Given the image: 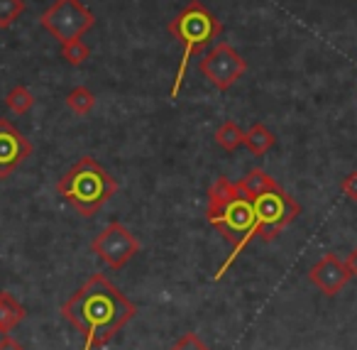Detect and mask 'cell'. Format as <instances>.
Returning <instances> with one entry per match:
<instances>
[{"instance_id":"obj_1","label":"cell","mask_w":357,"mask_h":350,"mask_svg":"<svg viewBox=\"0 0 357 350\" xmlns=\"http://www.w3.org/2000/svg\"><path fill=\"white\" fill-rule=\"evenodd\" d=\"M61 316L84 335V350H96L108 345L137 316V306L108 277L96 272L61 304Z\"/></svg>"},{"instance_id":"obj_2","label":"cell","mask_w":357,"mask_h":350,"mask_svg":"<svg viewBox=\"0 0 357 350\" xmlns=\"http://www.w3.org/2000/svg\"><path fill=\"white\" fill-rule=\"evenodd\" d=\"M208 223L230 242V252L218 267L213 279L220 282L233 262L245 252V247L257 238V216H255L252 198L240 189L238 182L228 177H218L208 189V206H206Z\"/></svg>"},{"instance_id":"obj_3","label":"cell","mask_w":357,"mask_h":350,"mask_svg":"<svg viewBox=\"0 0 357 350\" xmlns=\"http://www.w3.org/2000/svg\"><path fill=\"white\" fill-rule=\"evenodd\" d=\"M56 191L84 218H93L110 198L118 194V182L93 157H81L64 177L56 182Z\"/></svg>"},{"instance_id":"obj_4","label":"cell","mask_w":357,"mask_h":350,"mask_svg":"<svg viewBox=\"0 0 357 350\" xmlns=\"http://www.w3.org/2000/svg\"><path fill=\"white\" fill-rule=\"evenodd\" d=\"M167 30L178 45L184 47V54H181V61H178L172 91H169V99L174 101L181 94V86H184V81H186V69H189L191 57L201 54L211 42L218 40L220 32H223V22H220L201 0H191L189 6L178 13L174 20H169Z\"/></svg>"},{"instance_id":"obj_5","label":"cell","mask_w":357,"mask_h":350,"mask_svg":"<svg viewBox=\"0 0 357 350\" xmlns=\"http://www.w3.org/2000/svg\"><path fill=\"white\" fill-rule=\"evenodd\" d=\"M250 198H252L255 216H257V238H262L264 242H272L301 213L296 198L289 196L282 187H274Z\"/></svg>"},{"instance_id":"obj_6","label":"cell","mask_w":357,"mask_h":350,"mask_svg":"<svg viewBox=\"0 0 357 350\" xmlns=\"http://www.w3.org/2000/svg\"><path fill=\"white\" fill-rule=\"evenodd\" d=\"M40 25L54 37L59 45L71 40H81L91 27L96 25V17L81 0H54L40 17Z\"/></svg>"},{"instance_id":"obj_7","label":"cell","mask_w":357,"mask_h":350,"mask_svg":"<svg viewBox=\"0 0 357 350\" xmlns=\"http://www.w3.org/2000/svg\"><path fill=\"white\" fill-rule=\"evenodd\" d=\"M91 252L98 255L110 270H123L139 252V240L120 221H113L91 240Z\"/></svg>"},{"instance_id":"obj_8","label":"cell","mask_w":357,"mask_h":350,"mask_svg":"<svg viewBox=\"0 0 357 350\" xmlns=\"http://www.w3.org/2000/svg\"><path fill=\"white\" fill-rule=\"evenodd\" d=\"M201 74L213 89L228 91L243 74L248 71V61L243 59L240 52H235L228 42H218L208 54L201 59Z\"/></svg>"},{"instance_id":"obj_9","label":"cell","mask_w":357,"mask_h":350,"mask_svg":"<svg viewBox=\"0 0 357 350\" xmlns=\"http://www.w3.org/2000/svg\"><path fill=\"white\" fill-rule=\"evenodd\" d=\"M350 279H352L350 267H347V262L340 260V255H335V252H326V255L308 270V282H311L316 289H321V294H326V296L340 294Z\"/></svg>"},{"instance_id":"obj_10","label":"cell","mask_w":357,"mask_h":350,"mask_svg":"<svg viewBox=\"0 0 357 350\" xmlns=\"http://www.w3.org/2000/svg\"><path fill=\"white\" fill-rule=\"evenodd\" d=\"M32 154V143L10 123L0 118V179H8Z\"/></svg>"},{"instance_id":"obj_11","label":"cell","mask_w":357,"mask_h":350,"mask_svg":"<svg viewBox=\"0 0 357 350\" xmlns=\"http://www.w3.org/2000/svg\"><path fill=\"white\" fill-rule=\"evenodd\" d=\"M27 319V309L10 294V291H0V333L8 335L15 330L22 321Z\"/></svg>"},{"instance_id":"obj_12","label":"cell","mask_w":357,"mask_h":350,"mask_svg":"<svg viewBox=\"0 0 357 350\" xmlns=\"http://www.w3.org/2000/svg\"><path fill=\"white\" fill-rule=\"evenodd\" d=\"M274 145H277V138H274V133L264 123H255L252 128L245 133V147H248L255 157L267 154Z\"/></svg>"},{"instance_id":"obj_13","label":"cell","mask_w":357,"mask_h":350,"mask_svg":"<svg viewBox=\"0 0 357 350\" xmlns=\"http://www.w3.org/2000/svg\"><path fill=\"white\" fill-rule=\"evenodd\" d=\"M240 189H243L248 196H257V194H262V191H269V189H274V187H279V182L274 177H269L264 169H250L248 174H245L243 179H240Z\"/></svg>"},{"instance_id":"obj_14","label":"cell","mask_w":357,"mask_h":350,"mask_svg":"<svg viewBox=\"0 0 357 350\" xmlns=\"http://www.w3.org/2000/svg\"><path fill=\"white\" fill-rule=\"evenodd\" d=\"M215 143L223 150H228V152H235V150L245 145V130L240 128L238 123H233V120H225V123H220V128L215 130Z\"/></svg>"},{"instance_id":"obj_15","label":"cell","mask_w":357,"mask_h":350,"mask_svg":"<svg viewBox=\"0 0 357 350\" xmlns=\"http://www.w3.org/2000/svg\"><path fill=\"white\" fill-rule=\"evenodd\" d=\"M6 105H8V108H10L15 115H25V113H30L32 105H35V96H32V91L27 89V86L17 84V86H13V89L8 91Z\"/></svg>"},{"instance_id":"obj_16","label":"cell","mask_w":357,"mask_h":350,"mask_svg":"<svg viewBox=\"0 0 357 350\" xmlns=\"http://www.w3.org/2000/svg\"><path fill=\"white\" fill-rule=\"evenodd\" d=\"M66 105H69L71 113L89 115L96 105V96L91 94V89H86V86H76V89H71L69 96H66Z\"/></svg>"},{"instance_id":"obj_17","label":"cell","mask_w":357,"mask_h":350,"mask_svg":"<svg viewBox=\"0 0 357 350\" xmlns=\"http://www.w3.org/2000/svg\"><path fill=\"white\" fill-rule=\"evenodd\" d=\"M91 57V47L84 40H71L61 45V59L71 66H81L86 64V59Z\"/></svg>"},{"instance_id":"obj_18","label":"cell","mask_w":357,"mask_h":350,"mask_svg":"<svg viewBox=\"0 0 357 350\" xmlns=\"http://www.w3.org/2000/svg\"><path fill=\"white\" fill-rule=\"evenodd\" d=\"M25 0H0V30H8L25 13Z\"/></svg>"},{"instance_id":"obj_19","label":"cell","mask_w":357,"mask_h":350,"mask_svg":"<svg viewBox=\"0 0 357 350\" xmlns=\"http://www.w3.org/2000/svg\"><path fill=\"white\" fill-rule=\"evenodd\" d=\"M169 350H211V348L201 340L199 333H184Z\"/></svg>"},{"instance_id":"obj_20","label":"cell","mask_w":357,"mask_h":350,"mask_svg":"<svg viewBox=\"0 0 357 350\" xmlns=\"http://www.w3.org/2000/svg\"><path fill=\"white\" fill-rule=\"evenodd\" d=\"M340 191L345 194L350 201L357 203V172H350L345 179H342V182H340Z\"/></svg>"},{"instance_id":"obj_21","label":"cell","mask_w":357,"mask_h":350,"mask_svg":"<svg viewBox=\"0 0 357 350\" xmlns=\"http://www.w3.org/2000/svg\"><path fill=\"white\" fill-rule=\"evenodd\" d=\"M0 350H25V345L17 343L10 335H3V338H0Z\"/></svg>"},{"instance_id":"obj_22","label":"cell","mask_w":357,"mask_h":350,"mask_svg":"<svg viewBox=\"0 0 357 350\" xmlns=\"http://www.w3.org/2000/svg\"><path fill=\"white\" fill-rule=\"evenodd\" d=\"M347 267H350V272H352V279H357V245L352 247V252L347 255Z\"/></svg>"}]
</instances>
